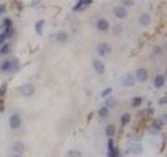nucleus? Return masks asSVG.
<instances>
[{"mask_svg": "<svg viewBox=\"0 0 167 157\" xmlns=\"http://www.w3.org/2000/svg\"><path fill=\"white\" fill-rule=\"evenodd\" d=\"M122 3L124 5H126V7H132L135 2H134V1H130V0H123Z\"/></svg>", "mask_w": 167, "mask_h": 157, "instance_id": "nucleus-29", "label": "nucleus"}, {"mask_svg": "<svg viewBox=\"0 0 167 157\" xmlns=\"http://www.w3.org/2000/svg\"><path fill=\"white\" fill-rule=\"evenodd\" d=\"M13 157H21V156H19V155H15V156H13Z\"/></svg>", "mask_w": 167, "mask_h": 157, "instance_id": "nucleus-36", "label": "nucleus"}, {"mask_svg": "<svg viewBox=\"0 0 167 157\" xmlns=\"http://www.w3.org/2000/svg\"><path fill=\"white\" fill-rule=\"evenodd\" d=\"M5 39H7V36L4 35V33L0 34V44H2V43L5 41Z\"/></svg>", "mask_w": 167, "mask_h": 157, "instance_id": "nucleus-31", "label": "nucleus"}, {"mask_svg": "<svg viewBox=\"0 0 167 157\" xmlns=\"http://www.w3.org/2000/svg\"><path fill=\"white\" fill-rule=\"evenodd\" d=\"M97 28L101 31H106L109 28V22L106 19H100V20L97 22Z\"/></svg>", "mask_w": 167, "mask_h": 157, "instance_id": "nucleus-9", "label": "nucleus"}, {"mask_svg": "<svg viewBox=\"0 0 167 157\" xmlns=\"http://www.w3.org/2000/svg\"><path fill=\"white\" fill-rule=\"evenodd\" d=\"M147 77H148V73L147 70L145 68H139L137 70V79L140 82H145V81L147 80Z\"/></svg>", "mask_w": 167, "mask_h": 157, "instance_id": "nucleus-5", "label": "nucleus"}, {"mask_svg": "<svg viewBox=\"0 0 167 157\" xmlns=\"http://www.w3.org/2000/svg\"><path fill=\"white\" fill-rule=\"evenodd\" d=\"M45 21L44 20H39L36 23V31L39 35H42V28H43V25H44Z\"/></svg>", "mask_w": 167, "mask_h": 157, "instance_id": "nucleus-14", "label": "nucleus"}, {"mask_svg": "<svg viewBox=\"0 0 167 157\" xmlns=\"http://www.w3.org/2000/svg\"><path fill=\"white\" fill-rule=\"evenodd\" d=\"M5 11V5L4 4H0V15L2 13H4Z\"/></svg>", "mask_w": 167, "mask_h": 157, "instance_id": "nucleus-34", "label": "nucleus"}, {"mask_svg": "<svg viewBox=\"0 0 167 157\" xmlns=\"http://www.w3.org/2000/svg\"><path fill=\"white\" fill-rule=\"evenodd\" d=\"M12 24H13V22H12V20L9 19V18H7V19H4L5 28H7V27H12Z\"/></svg>", "mask_w": 167, "mask_h": 157, "instance_id": "nucleus-28", "label": "nucleus"}, {"mask_svg": "<svg viewBox=\"0 0 167 157\" xmlns=\"http://www.w3.org/2000/svg\"><path fill=\"white\" fill-rule=\"evenodd\" d=\"M20 92L22 93L24 96H30L35 92V86L31 84H24L20 87Z\"/></svg>", "mask_w": 167, "mask_h": 157, "instance_id": "nucleus-1", "label": "nucleus"}, {"mask_svg": "<svg viewBox=\"0 0 167 157\" xmlns=\"http://www.w3.org/2000/svg\"><path fill=\"white\" fill-rule=\"evenodd\" d=\"M4 110V102L3 100H0V112H3Z\"/></svg>", "mask_w": 167, "mask_h": 157, "instance_id": "nucleus-33", "label": "nucleus"}, {"mask_svg": "<svg viewBox=\"0 0 167 157\" xmlns=\"http://www.w3.org/2000/svg\"><path fill=\"white\" fill-rule=\"evenodd\" d=\"M66 157H81V153L77 150H70L67 152Z\"/></svg>", "mask_w": 167, "mask_h": 157, "instance_id": "nucleus-16", "label": "nucleus"}, {"mask_svg": "<svg viewBox=\"0 0 167 157\" xmlns=\"http://www.w3.org/2000/svg\"><path fill=\"white\" fill-rule=\"evenodd\" d=\"M112 92V88H107V89H105V90L101 92V96H103V97H106V96H108L110 93Z\"/></svg>", "mask_w": 167, "mask_h": 157, "instance_id": "nucleus-27", "label": "nucleus"}, {"mask_svg": "<svg viewBox=\"0 0 167 157\" xmlns=\"http://www.w3.org/2000/svg\"><path fill=\"white\" fill-rule=\"evenodd\" d=\"M113 12H114V15L116 16V17H118V18H124V17H126V15H128V12H126V9H125L124 7H114Z\"/></svg>", "mask_w": 167, "mask_h": 157, "instance_id": "nucleus-7", "label": "nucleus"}, {"mask_svg": "<svg viewBox=\"0 0 167 157\" xmlns=\"http://www.w3.org/2000/svg\"><path fill=\"white\" fill-rule=\"evenodd\" d=\"M21 125V118L18 114H13L9 118V126L12 129H17Z\"/></svg>", "mask_w": 167, "mask_h": 157, "instance_id": "nucleus-2", "label": "nucleus"}, {"mask_svg": "<svg viewBox=\"0 0 167 157\" xmlns=\"http://www.w3.org/2000/svg\"><path fill=\"white\" fill-rule=\"evenodd\" d=\"M164 83H165V77L163 75H157L156 79H155V86L157 88H161L164 85Z\"/></svg>", "mask_w": 167, "mask_h": 157, "instance_id": "nucleus-12", "label": "nucleus"}, {"mask_svg": "<svg viewBox=\"0 0 167 157\" xmlns=\"http://www.w3.org/2000/svg\"><path fill=\"white\" fill-rule=\"evenodd\" d=\"M97 50H98V53L100 55H106L110 53L111 48H110V46H109V44H107V43H100V44L98 45Z\"/></svg>", "mask_w": 167, "mask_h": 157, "instance_id": "nucleus-8", "label": "nucleus"}, {"mask_svg": "<svg viewBox=\"0 0 167 157\" xmlns=\"http://www.w3.org/2000/svg\"><path fill=\"white\" fill-rule=\"evenodd\" d=\"M9 65H11V63L9 62V61H5V62H3L2 63V65H1V70H3V71H7V70H9Z\"/></svg>", "mask_w": 167, "mask_h": 157, "instance_id": "nucleus-24", "label": "nucleus"}, {"mask_svg": "<svg viewBox=\"0 0 167 157\" xmlns=\"http://www.w3.org/2000/svg\"><path fill=\"white\" fill-rule=\"evenodd\" d=\"M163 125H164V124H163V123L161 122L159 118H158V120H156L154 123H152V127H154L155 129H157V130H160V129H162Z\"/></svg>", "mask_w": 167, "mask_h": 157, "instance_id": "nucleus-21", "label": "nucleus"}, {"mask_svg": "<svg viewBox=\"0 0 167 157\" xmlns=\"http://www.w3.org/2000/svg\"><path fill=\"white\" fill-rule=\"evenodd\" d=\"M9 51V44L3 45L2 48L0 49V53H1V55H7Z\"/></svg>", "mask_w": 167, "mask_h": 157, "instance_id": "nucleus-22", "label": "nucleus"}, {"mask_svg": "<svg viewBox=\"0 0 167 157\" xmlns=\"http://www.w3.org/2000/svg\"><path fill=\"white\" fill-rule=\"evenodd\" d=\"M159 103H160L161 105H163V104H167V95L166 96H164V97H162L160 101H159Z\"/></svg>", "mask_w": 167, "mask_h": 157, "instance_id": "nucleus-32", "label": "nucleus"}, {"mask_svg": "<svg viewBox=\"0 0 167 157\" xmlns=\"http://www.w3.org/2000/svg\"><path fill=\"white\" fill-rule=\"evenodd\" d=\"M123 86H133L135 84V79L134 75L131 74V73H128L125 74L124 77H122V81H121Z\"/></svg>", "mask_w": 167, "mask_h": 157, "instance_id": "nucleus-4", "label": "nucleus"}, {"mask_svg": "<svg viewBox=\"0 0 167 157\" xmlns=\"http://www.w3.org/2000/svg\"><path fill=\"white\" fill-rule=\"evenodd\" d=\"M18 69H19V63H18L17 59H15V60H13V62L11 63V65H9V70H11L12 72H15V71H17Z\"/></svg>", "mask_w": 167, "mask_h": 157, "instance_id": "nucleus-15", "label": "nucleus"}, {"mask_svg": "<svg viewBox=\"0 0 167 157\" xmlns=\"http://www.w3.org/2000/svg\"><path fill=\"white\" fill-rule=\"evenodd\" d=\"M141 103H142V97H140V96L134 97V100H133V102H132L133 107H138V106H140Z\"/></svg>", "mask_w": 167, "mask_h": 157, "instance_id": "nucleus-19", "label": "nucleus"}, {"mask_svg": "<svg viewBox=\"0 0 167 157\" xmlns=\"http://www.w3.org/2000/svg\"><path fill=\"white\" fill-rule=\"evenodd\" d=\"M93 67H94L95 70H96L98 73H100V74L105 73V70H106V67H105L103 63L101 62V61H99V60H94V61H93Z\"/></svg>", "mask_w": 167, "mask_h": 157, "instance_id": "nucleus-6", "label": "nucleus"}, {"mask_svg": "<svg viewBox=\"0 0 167 157\" xmlns=\"http://www.w3.org/2000/svg\"><path fill=\"white\" fill-rule=\"evenodd\" d=\"M146 112H148L147 114H152V113H154V109H152V108H148L147 110H146Z\"/></svg>", "mask_w": 167, "mask_h": 157, "instance_id": "nucleus-35", "label": "nucleus"}, {"mask_svg": "<svg viewBox=\"0 0 167 157\" xmlns=\"http://www.w3.org/2000/svg\"><path fill=\"white\" fill-rule=\"evenodd\" d=\"M7 85L3 84L2 86L0 87V95H1V96H3V95L7 93Z\"/></svg>", "mask_w": 167, "mask_h": 157, "instance_id": "nucleus-25", "label": "nucleus"}, {"mask_svg": "<svg viewBox=\"0 0 167 157\" xmlns=\"http://www.w3.org/2000/svg\"><path fill=\"white\" fill-rule=\"evenodd\" d=\"M121 124L122 125H126L129 124V122L131 120V115L129 114V113H124V114L121 116Z\"/></svg>", "mask_w": 167, "mask_h": 157, "instance_id": "nucleus-18", "label": "nucleus"}, {"mask_svg": "<svg viewBox=\"0 0 167 157\" xmlns=\"http://www.w3.org/2000/svg\"><path fill=\"white\" fill-rule=\"evenodd\" d=\"M108 113H109V110L107 107H102V108H100L98 111V114L100 117H106L107 115H108Z\"/></svg>", "mask_w": 167, "mask_h": 157, "instance_id": "nucleus-20", "label": "nucleus"}, {"mask_svg": "<svg viewBox=\"0 0 167 157\" xmlns=\"http://www.w3.org/2000/svg\"><path fill=\"white\" fill-rule=\"evenodd\" d=\"M91 3H92L91 0H81V1H78V2L73 7V11H84V9H86L87 7H89Z\"/></svg>", "mask_w": 167, "mask_h": 157, "instance_id": "nucleus-3", "label": "nucleus"}, {"mask_svg": "<svg viewBox=\"0 0 167 157\" xmlns=\"http://www.w3.org/2000/svg\"><path fill=\"white\" fill-rule=\"evenodd\" d=\"M106 104L108 105L109 107H114L116 105V101L113 99V97H109L108 100L106 101Z\"/></svg>", "mask_w": 167, "mask_h": 157, "instance_id": "nucleus-23", "label": "nucleus"}, {"mask_svg": "<svg viewBox=\"0 0 167 157\" xmlns=\"http://www.w3.org/2000/svg\"><path fill=\"white\" fill-rule=\"evenodd\" d=\"M159 120H160L161 122L163 123V124H165V123H167V114H162L160 117H159Z\"/></svg>", "mask_w": 167, "mask_h": 157, "instance_id": "nucleus-30", "label": "nucleus"}, {"mask_svg": "<svg viewBox=\"0 0 167 157\" xmlns=\"http://www.w3.org/2000/svg\"><path fill=\"white\" fill-rule=\"evenodd\" d=\"M139 22L142 25H148L150 22V18L147 14H142V15L139 17Z\"/></svg>", "mask_w": 167, "mask_h": 157, "instance_id": "nucleus-11", "label": "nucleus"}, {"mask_svg": "<svg viewBox=\"0 0 167 157\" xmlns=\"http://www.w3.org/2000/svg\"><path fill=\"white\" fill-rule=\"evenodd\" d=\"M115 126L114 125H109L108 127L106 128V134L108 135V136H113V135L115 134Z\"/></svg>", "mask_w": 167, "mask_h": 157, "instance_id": "nucleus-17", "label": "nucleus"}, {"mask_svg": "<svg viewBox=\"0 0 167 157\" xmlns=\"http://www.w3.org/2000/svg\"><path fill=\"white\" fill-rule=\"evenodd\" d=\"M14 34V29L12 28V27H7V28H5V33H4V35L7 36V37H11L12 35Z\"/></svg>", "mask_w": 167, "mask_h": 157, "instance_id": "nucleus-26", "label": "nucleus"}, {"mask_svg": "<svg viewBox=\"0 0 167 157\" xmlns=\"http://www.w3.org/2000/svg\"><path fill=\"white\" fill-rule=\"evenodd\" d=\"M68 39V35L65 31H59V33L55 35V40L59 41V42H65Z\"/></svg>", "mask_w": 167, "mask_h": 157, "instance_id": "nucleus-10", "label": "nucleus"}, {"mask_svg": "<svg viewBox=\"0 0 167 157\" xmlns=\"http://www.w3.org/2000/svg\"><path fill=\"white\" fill-rule=\"evenodd\" d=\"M13 150L17 153H22L23 151H24V145L20 142H15V144L13 145Z\"/></svg>", "mask_w": 167, "mask_h": 157, "instance_id": "nucleus-13", "label": "nucleus"}]
</instances>
